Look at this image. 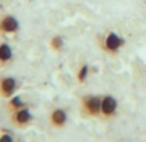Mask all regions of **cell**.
I'll return each instance as SVG.
<instances>
[{
    "label": "cell",
    "instance_id": "4",
    "mask_svg": "<svg viewBox=\"0 0 146 142\" xmlns=\"http://www.w3.org/2000/svg\"><path fill=\"white\" fill-rule=\"evenodd\" d=\"M118 112V101L114 96L111 94H105L102 96L101 101V116L105 120H110L116 116Z\"/></svg>",
    "mask_w": 146,
    "mask_h": 142
},
{
    "label": "cell",
    "instance_id": "7",
    "mask_svg": "<svg viewBox=\"0 0 146 142\" xmlns=\"http://www.w3.org/2000/svg\"><path fill=\"white\" fill-rule=\"evenodd\" d=\"M18 89V83L13 76H0V97L8 101Z\"/></svg>",
    "mask_w": 146,
    "mask_h": 142
},
{
    "label": "cell",
    "instance_id": "1",
    "mask_svg": "<svg viewBox=\"0 0 146 142\" xmlns=\"http://www.w3.org/2000/svg\"><path fill=\"white\" fill-rule=\"evenodd\" d=\"M125 40L121 35H119L115 31H108L100 40V48H101L106 54L116 56L123 49Z\"/></svg>",
    "mask_w": 146,
    "mask_h": 142
},
{
    "label": "cell",
    "instance_id": "6",
    "mask_svg": "<svg viewBox=\"0 0 146 142\" xmlns=\"http://www.w3.org/2000/svg\"><path fill=\"white\" fill-rule=\"evenodd\" d=\"M19 30V21L13 14H4L0 17V35H13Z\"/></svg>",
    "mask_w": 146,
    "mask_h": 142
},
{
    "label": "cell",
    "instance_id": "12",
    "mask_svg": "<svg viewBox=\"0 0 146 142\" xmlns=\"http://www.w3.org/2000/svg\"><path fill=\"white\" fill-rule=\"evenodd\" d=\"M0 142H13V137L9 133H3L0 136Z\"/></svg>",
    "mask_w": 146,
    "mask_h": 142
},
{
    "label": "cell",
    "instance_id": "11",
    "mask_svg": "<svg viewBox=\"0 0 146 142\" xmlns=\"http://www.w3.org/2000/svg\"><path fill=\"white\" fill-rule=\"evenodd\" d=\"M65 45V41H64V38L61 35H54L49 39V46L50 49L54 50V52H60Z\"/></svg>",
    "mask_w": 146,
    "mask_h": 142
},
{
    "label": "cell",
    "instance_id": "5",
    "mask_svg": "<svg viewBox=\"0 0 146 142\" xmlns=\"http://www.w3.org/2000/svg\"><path fill=\"white\" fill-rule=\"evenodd\" d=\"M69 116L65 109L62 107H54L48 114V123L53 129H64L67 125Z\"/></svg>",
    "mask_w": 146,
    "mask_h": 142
},
{
    "label": "cell",
    "instance_id": "13",
    "mask_svg": "<svg viewBox=\"0 0 146 142\" xmlns=\"http://www.w3.org/2000/svg\"><path fill=\"white\" fill-rule=\"evenodd\" d=\"M1 8H3V4H1V3H0V9H1Z\"/></svg>",
    "mask_w": 146,
    "mask_h": 142
},
{
    "label": "cell",
    "instance_id": "8",
    "mask_svg": "<svg viewBox=\"0 0 146 142\" xmlns=\"http://www.w3.org/2000/svg\"><path fill=\"white\" fill-rule=\"evenodd\" d=\"M13 49L5 41H0V67H5L11 65L13 61Z\"/></svg>",
    "mask_w": 146,
    "mask_h": 142
},
{
    "label": "cell",
    "instance_id": "2",
    "mask_svg": "<svg viewBox=\"0 0 146 142\" xmlns=\"http://www.w3.org/2000/svg\"><path fill=\"white\" fill-rule=\"evenodd\" d=\"M101 101H102V96H98V94H84L80 98V110L86 116L100 117L101 116Z\"/></svg>",
    "mask_w": 146,
    "mask_h": 142
},
{
    "label": "cell",
    "instance_id": "10",
    "mask_svg": "<svg viewBox=\"0 0 146 142\" xmlns=\"http://www.w3.org/2000/svg\"><path fill=\"white\" fill-rule=\"evenodd\" d=\"M88 75H89V65L88 63H82L78 68V72H76V82L78 84H84L88 79Z\"/></svg>",
    "mask_w": 146,
    "mask_h": 142
},
{
    "label": "cell",
    "instance_id": "3",
    "mask_svg": "<svg viewBox=\"0 0 146 142\" xmlns=\"http://www.w3.org/2000/svg\"><path fill=\"white\" fill-rule=\"evenodd\" d=\"M33 121V114L27 107H22L11 112V123L17 129H25Z\"/></svg>",
    "mask_w": 146,
    "mask_h": 142
},
{
    "label": "cell",
    "instance_id": "9",
    "mask_svg": "<svg viewBox=\"0 0 146 142\" xmlns=\"http://www.w3.org/2000/svg\"><path fill=\"white\" fill-rule=\"evenodd\" d=\"M22 107H26V102H23L19 96H13L12 98L8 100V102L5 105L7 111L9 112H13L18 109H22Z\"/></svg>",
    "mask_w": 146,
    "mask_h": 142
}]
</instances>
